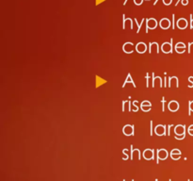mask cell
<instances>
[{"mask_svg": "<svg viewBox=\"0 0 193 181\" xmlns=\"http://www.w3.org/2000/svg\"><path fill=\"white\" fill-rule=\"evenodd\" d=\"M158 23L154 18H148L146 20V29H154L156 28Z\"/></svg>", "mask_w": 193, "mask_h": 181, "instance_id": "6da1fadb", "label": "cell"}, {"mask_svg": "<svg viewBox=\"0 0 193 181\" xmlns=\"http://www.w3.org/2000/svg\"><path fill=\"white\" fill-rule=\"evenodd\" d=\"M161 49L163 51V53L169 54L172 52V39L170 40V43H163L161 45Z\"/></svg>", "mask_w": 193, "mask_h": 181, "instance_id": "7a4b0ae2", "label": "cell"}, {"mask_svg": "<svg viewBox=\"0 0 193 181\" xmlns=\"http://www.w3.org/2000/svg\"><path fill=\"white\" fill-rule=\"evenodd\" d=\"M136 51L138 53L140 54H143L145 53L147 51V45L145 43H143V42H140V43H138L137 45H136Z\"/></svg>", "mask_w": 193, "mask_h": 181, "instance_id": "3957f363", "label": "cell"}, {"mask_svg": "<svg viewBox=\"0 0 193 181\" xmlns=\"http://www.w3.org/2000/svg\"><path fill=\"white\" fill-rule=\"evenodd\" d=\"M170 25H172V23L168 18H162L159 22V25L162 29H169L170 27Z\"/></svg>", "mask_w": 193, "mask_h": 181, "instance_id": "277c9868", "label": "cell"}, {"mask_svg": "<svg viewBox=\"0 0 193 181\" xmlns=\"http://www.w3.org/2000/svg\"><path fill=\"white\" fill-rule=\"evenodd\" d=\"M154 133L157 136H163L166 134V127L163 125H157L154 128Z\"/></svg>", "mask_w": 193, "mask_h": 181, "instance_id": "5b68a950", "label": "cell"}, {"mask_svg": "<svg viewBox=\"0 0 193 181\" xmlns=\"http://www.w3.org/2000/svg\"><path fill=\"white\" fill-rule=\"evenodd\" d=\"M123 49H124V51L125 53L131 54L134 51V49H135L133 43H131V42H127V43H125L124 44V46H123Z\"/></svg>", "mask_w": 193, "mask_h": 181, "instance_id": "8992f818", "label": "cell"}, {"mask_svg": "<svg viewBox=\"0 0 193 181\" xmlns=\"http://www.w3.org/2000/svg\"><path fill=\"white\" fill-rule=\"evenodd\" d=\"M174 133L176 136H185V134H186L185 125H176L174 128Z\"/></svg>", "mask_w": 193, "mask_h": 181, "instance_id": "52a82bcc", "label": "cell"}, {"mask_svg": "<svg viewBox=\"0 0 193 181\" xmlns=\"http://www.w3.org/2000/svg\"><path fill=\"white\" fill-rule=\"evenodd\" d=\"M149 52H150V54H153V53L158 54L159 53L158 44L156 43V42H154V43H150V44H149Z\"/></svg>", "mask_w": 193, "mask_h": 181, "instance_id": "ba28073f", "label": "cell"}, {"mask_svg": "<svg viewBox=\"0 0 193 181\" xmlns=\"http://www.w3.org/2000/svg\"><path fill=\"white\" fill-rule=\"evenodd\" d=\"M123 132L125 136H132L134 134V127L131 125H124V128H123Z\"/></svg>", "mask_w": 193, "mask_h": 181, "instance_id": "9c48e42d", "label": "cell"}, {"mask_svg": "<svg viewBox=\"0 0 193 181\" xmlns=\"http://www.w3.org/2000/svg\"><path fill=\"white\" fill-rule=\"evenodd\" d=\"M176 25H177V27L180 28V29H185V28L188 27V20L186 18H180L178 19Z\"/></svg>", "mask_w": 193, "mask_h": 181, "instance_id": "30bf717a", "label": "cell"}, {"mask_svg": "<svg viewBox=\"0 0 193 181\" xmlns=\"http://www.w3.org/2000/svg\"><path fill=\"white\" fill-rule=\"evenodd\" d=\"M143 158L146 160H151L154 158V150L153 149H146L143 151Z\"/></svg>", "mask_w": 193, "mask_h": 181, "instance_id": "8fae6325", "label": "cell"}, {"mask_svg": "<svg viewBox=\"0 0 193 181\" xmlns=\"http://www.w3.org/2000/svg\"><path fill=\"white\" fill-rule=\"evenodd\" d=\"M168 158V151L166 149H160L157 151V158L160 160H165Z\"/></svg>", "mask_w": 193, "mask_h": 181, "instance_id": "7c38bea8", "label": "cell"}, {"mask_svg": "<svg viewBox=\"0 0 193 181\" xmlns=\"http://www.w3.org/2000/svg\"><path fill=\"white\" fill-rule=\"evenodd\" d=\"M186 44H184V43H177L176 44V45H175V51L177 53H179V54H183L186 51Z\"/></svg>", "mask_w": 193, "mask_h": 181, "instance_id": "4fadbf2b", "label": "cell"}, {"mask_svg": "<svg viewBox=\"0 0 193 181\" xmlns=\"http://www.w3.org/2000/svg\"><path fill=\"white\" fill-rule=\"evenodd\" d=\"M169 109L170 111H177L178 109H179V103L177 102V101H170V103H169Z\"/></svg>", "mask_w": 193, "mask_h": 181, "instance_id": "5bb4252c", "label": "cell"}, {"mask_svg": "<svg viewBox=\"0 0 193 181\" xmlns=\"http://www.w3.org/2000/svg\"><path fill=\"white\" fill-rule=\"evenodd\" d=\"M140 109H142L143 111L147 112L152 109V104H151V102H149V101H143L140 105Z\"/></svg>", "mask_w": 193, "mask_h": 181, "instance_id": "9a60e30c", "label": "cell"}, {"mask_svg": "<svg viewBox=\"0 0 193 181\" xmlns=\"http://www.w3.org/2000/svg\"><path fill=\"white\" fill-rule=\"evenodd\" d=\"M181 155H182L181 151L178 149H173V150H172V152H170V157H172V160H179V158L181 157Z\"/></svg>", "mask_w": 193, "mask_h": 181, "instance_id": "2e32d148", "label": "cell"}, {"mask_svg": "<svg viewBox=\"0 0 193 181\" xmlns=\"http://www.w3.org/2000/svg\"><path fill=\"white\" fill-rule=\"evenodd\" d=\"M137 156V158L138 160H140V152L139 149H134L132 151V155H131V160H133V158Z\"/></svg>", "mask_w": 193, "mask_h": 181, "instance_id": "e0dca14e", "label": "cell"}, {"mask_svg": "<svg viewBox=\"0 0 193 181\" xmlns=\"http://www.w3.org/2000/svg\"><path fill=\"white\" fill-rule=\"evenodd\" d=\"M174 83L176 87H178V78L176 76H172L170 78V86H172V84Z\"/></svg>", "mask_w": 193, "mask_h": 181, "instance_id": "ac0fdd59", "label": "cell"}, {"mask_svg": "<svg viewBox=\"0 0 193 181\" xmlns=\"http://www.w3.org/2000/svg\"><path fill=\"white\" fill-rule=\"evenodd\" d=\"M157 81H158V83H159V85H160V86H162V84H161V83H162V81H161V78H160L159 76H158V77H157V76H156V77H154V82H153V86L156 85V83Z\"/></svg>", "mask_w": 193, "mask_h": 181, "instance_id": "d6986e66", "label": "cell"}, {"mask_svg": "<svg viewBox=\"0 0 193 181\" xmlns=\"http://www.w3.org/2000/svg\"><path fill=\"white\" fill-rule=\"evenodd\" d=\"M188 134L190 135V136H193V125H189V127H188Z\"/></svg>", "mask_w": 193, "mask_h": 181, "instance_id": "ffe728a7", "label": "cell"}, {"mask_svg": "<svg viewBox=\"0 0 193 181\" xmlns=\"http://www.w3.org/2000/svg\"><path fill=\"white\" fill-rule=\"evenodd\" d=\"M192 80H193V76H189L188 77V81H189L188 87H189V88H192V87H193V81H192Z\"/></svg>", "mask_w": 193, "mask_h": 181, "instance_id": "44dd1931", "label": "cell"}, {"mask_svg": "<svg viewBox=\"0 0 193 181\" xmlns=\"http://www.w3.org/2000/svg\"><path fill=\"white\" fill-rule=\"evenodd\" d=\"M162 1H163V4H164V5H166V6H169V5H170V4H172V0H162Z\"/></svg>", "mask_w": 193, "mask_h": 181, "instance_id": "7402d4cb", "label": "cell"}, {"mask_svg": "<svg viewBox=\"0 0 193 181\" xmlns=\"http://www.w3.org/2000/svg\"><path fill=\"white\" fill-rule=\"evenodd\" d=\"M143 1H144V0H134V3H135V4H136L137 6H140V5L142 4Z\"/></svg>", "mask_w": 193, "mask_h": 181, "instance_id": "603a6c76", "label": "cell"}, {"mask_svg": "<svg viewBox=\"0 0 193 181\" xmlns=\"http://www.w3.org/2000/svg\"><path fill=\"white\" fill-rule=\"evenodd\" d=\"M192 49H193V43H189L188 44V53H192Z\"/></svg>", "mask_w": 193, "mask_h": 181, "instance_id": "cb8c5ba5", "label": "cell"}, {"mask_svg": "<svg viewBox=\"0 0 193 181\" xmlns=\"http://www.w3.org/2000/svg\"><path fill=\"white\" fill-rule=\"evenodd\" d=\"M193 111V101H189V114Z\"/></svg>", "mask_w": 193, "mask_h": 181, "instance_id": "d4e9b609", "label": "cell"}, {"mask_svg": "<svg viewBox=\"0 0 193 181\" xmlns=\"http://www.w3.org/2000/svg\"><path fill=\"white\" fill-rule=\"evenodd\" d=\"M127 151H128L127 149H124V153L125 154V158H124V160H127V158H129V155H128V153H127Z\"/></svg>", "mask_w": 193, "mask_h": 181, "instance_id": "484cf974", "label": "cell"}, {"mask_svg": "<svg viewBox=\"0 0 193 181\" xmlns=\"http://www.w3.org/2000/svg\"><path fill=\"white\" fill-rule=\"evenodd\" d=\"M190 28L193 29V17H192V14H190Z\"/></svg>", "mask_w": 193, "mask_h": 181, "instance_id": "4316f807", "label": "cell"}, {"mask_svg": "<svg viewBox=\"0 0 193 181\" xmlns=\"http://www.w3.org/2000/svg\"><path fill=\"white\" fill-rule=\"evenodd\" d=\"M174 18H175V15L172 14V29H174L175 27V25H174Z\"/></svg>", "mask_w": 193, "mask_h": 181, "instance_id": "83f0119b", "label": "cell"}, {"mask_svg": "<svg viewBox=\"0 0 193 181\" xmlns=\"http://www.w3.org/2000/svg\"><path fill=\"white\" fill-rule=\"evenodd\" d=\"M181 3H182V5L186 6V5H188V0H182Z\"/></svg>", "mask_w": 193, "mask_h": 181, "instance_id": "f1b7e54d", "label": "cell"}, {"mask_svg": "<svg viewBox=\"0 0 193 181\" xmlns=\"http://www.w3.org/2000/svg\"><path fill=\"white\" fill-rule=\"evenodd\" d=\"M126 2H127V0H125V1H124V4L125 5V4H126Z\"/></svg>", "mask_w": 193, "mask_h": 181, "instance_id": "f546056e", "label": "cell"}, {"mask_svg": "<svg viewBox=\"0 0 193 181\" xmlns=\"http://www.w3.org/2000/svg\"><path fill=\"white\" fill-rule=\"evenodd\" d=\"M157 1H158V0H156V2H154V5L156 4V2H157Z\"/></svg>", "mask_w": 193, "mask_h": 181, "instance_id": "4dcf8cb0", "label": "cell"}]
</instances>
